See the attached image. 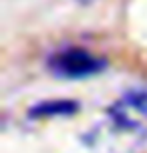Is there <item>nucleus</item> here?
<instances>
[{"label": "nucleus", "instance_id": "f03ea898", "mask_svg": "<svg viewBox=\"0 0 147 153\" xmlns=\"http://www.w3.org/2000/svg\"><path fill=\"white\" fill-rule=\"evenodd\" d=\"M77 111V103L73 101H45L36 107L30 109L32 119H40V117H56V115H73Z\"/></svg>", "mask_w": 147, "mask_h": 153}, {"label": "nucleus", "instance_id": "7ed1b4c3", "mask_svg": "<svg viewBox=\"0 0 147 153\" xmlns=\"http://www.w3.org/2000/svg\"><path fill=\"white\" fill-rule=\"evenodd\" d=\"M123 103L125 105H133L135 109H139L141 113H147V87L129 91L127 95H125Z\"/></svg>", "mask_w": 147, "mask_h": 153}, {"label": "nucleus", "instance_id": "f257e3e1", "mask_svg": "<svg viewBox=\"0 0 147 153\" xmlns=\"http://www.w3.org/2000/svg\"><path fill=\"white\" fill-rule=\"evenodd\" d=\"M107 65L103 59L91 54L85 48H77V46H69V48H61L48 59V69L53 71V75L61 76V79H85V76H93L105 69Z\"/></svg>", "mask_w": 147, "mask_h": 153}, {"label": "nucleus", "instance_id": "20e7f679", "mask_svg": "<svg viewBox=\"0 0 147 153\" xmlns=\"http://www.w3.org/2000/svg\"><path fill=\"white\" fill-rule=\"evenodd\" d=\"M85 2H89V0H85Z\"/></svg>", "mask_w": 147, "mask_h": 153}]
</instances>
